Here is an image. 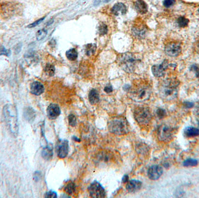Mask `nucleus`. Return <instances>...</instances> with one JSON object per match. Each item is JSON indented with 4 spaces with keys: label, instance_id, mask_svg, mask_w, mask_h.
<instances>
[{
    "label": "nucleus",
    "instance_id": "f257e3e1",
    "mask_svg": "<svg viewBox=\"0 0 199 198\" xmlns=\"http://www.w3.org/2000/svg\"><path fill=\"white\" fill-rule=\"evenodd\" d=\"M151 87L145 79H136L128 89L129 97L136 102H142L149 99Z\"/></svg>",
    "mask_w": 199,
    "mask_h": 198
},
{
    "label": "nucleus",
    "instance_id": "f03ea898",
    "mask_svg": "<svg viewBox=\"0 0 199 198\" xmlns=\"http://www.w3.org/2000/svg\"><path fill=\"white\" fill-rule=\"evenodd\" d=\"M179 82L175 79H166L159 85V94L161 99L171 101L177 98Z\"/></svg>",
    "mask_w": 199,
    "mask_h": 198
},
{
    "label": "nucleus",
    "instance_id": "7ed1b4c3",
    "mask_svg": "<svg viewBox=\"0 0 199 198\" xmlns=\"http://www.w3.org/2000/svg\"><path fill=\"white\" fill-rule=\"evenodd\" d=\"M3 114L10 133L13 136L17 137L19 132V126L16 107L12 104H7L4 106Z\"/></svg>",
    "mask_w": 199,
    "mask_h": 198
},
{
    "label": "nucleus",
    "instance_id": "20e7f679",
    "mask_svg": "<svg viewBox=\"0 0 199 198\" xmlns=\"http://www.w3.org/2000/svg\"><path fill=\"white\" fill-rule=\"evenodd\" d=\"M108 129L112 134L123 135L129 132L130 127L128 121L125 117L116 116L108 121Z\"/></svg>",
    "mask_w": 199,
    "mask_h": 198
},
{
    "label": "nucleus",
    "instance_id": "39448f33",
    "mask_svg": "<svg viewBox=\"0 0 199 198\" xmlns=\"http://www.w3.org/2000/svg\"><path fill=\"white\" fill-rule=\"evenodd\" d=\"M118 64L121 68L127 73H133L135 71L139 59L130 52L121 54L117 58Z\"/></svg>",
    "mask_w": 199,
    "mask_h": 198
},
{
    "label": "nucleus",
    "instance_id": "423d86ee",
    "mask_svg": "<svg viewBox=\"0 0 199 198\" xmlns=\"http://www.w3.org/2000/svg\"><path fill=\"white\" fill-rule=\"evenodd\" d=\"M135 120L141 126H146L152 119V114L149 108L144 106H138L133 112Z\"/></svg>",
    "mask_w": 199,
    "mask_h": 198
},
{
    "label": "nucleus",
    "instance_id": "0eeeda50",
    "mask_svg": "<svg viewBox=\"0 0 199 198\" xmlns=\"http://www.w3.org/2000/svg\"><path fill=\"white\" fill-rule=\"evenodd\" d=\"M175 132V129L170 126L163 124L158 129V138L161 141H170L172 139Z\"/></svg>",
    "mask_w": 199,
    "mask_h": 198
},
{
    "label": "nucleus",
    "instance_id": "6e6552de",
    "mask_svg": "<svg viewBox=\"0 0 199 198\" xmlns=\"http://www.w3.org/2000/svg\"><path fill=\"white\" fill-rule=\"evenodd\" d=\"M165 52L169 57H178L182 52L181 44L176 41L169 42L165 45Z\"/></svg>",
    "mask_w": 199,
    "mask_h": 198
},
{
    "label": "nucleus",
    "instance_id": "1a4fd4ad",
    "mask_svg": "<svg viewBox=\"0 0 199 198\" xmlns=\"http://www.w3.org/2000/svg\"><path fill=\"white\" fill-rule=\"evenodd\" d=\"M90 196L92 198H101L106 197V191L99 183L93 182L88 188Z\"/></svg>",
    "mask_w": 199,
    "mask_h": 198
},
{
    "label": "nucleus",
    "instance_id": "9d476101",
    "mask_svg": "<svg viewBox=\"0 0 199 198\" xmlns=\"http://www.w3.org/2000/svg\"><path fill=\"white\" fill-rule=\"evenodd\" d=\"M168 67V64L167 61H164L163 62L160 64L154 65L151 71L153 75L156 78H162L165 74L166 70Z\"/></svg>",
    "mask_w": 199,
    "mask_h": 198
},
{
    "label": "nucleus",
    "instance_id": "9b49d317",
    "mask_svg": "<svg viewBox=\"0 0 199 198\" xmlns=\"http://www.w3.org/2000/svg\"><path fill=\"white\" fill-rule=\"evenodd\" d=\"M163 173V167L159 165H153L148 170V177L151 180H157Z\"/></svg>",
    "mask_w": 199,
    "mask_h": 198
},
{
    "label": "nucleus",
    "instance_id": "f8f14e48",
    "mask_svg": "<svg viewBox=\"0 0 199 198\" xmlns=\"http://www.w3.org/2000/svg\"><path fill=\"white\" fill-rule=\"evenodd\" d=\"M69 150V145L67 140H63L59 142L57 144V156L60 159L65 158Z\"/></svg>",
    "mask_w": 199,
    "mask_h": 198
},
{
    "label": "nucleus",
    "instance_id": "ddd939ff",
    "mask_svg": "<svg viewBox=\"0 0 199 198\" xmlns=\"http://www.w3.org/2000/svg\"><path fill=\"white\" fill-rule=\"evenodd\" d=\"M48 117L51 120L56 119L61 114V109L57 104H51L48 106L47 109Z\"/></svg>",
    "mask_w": 199,
    "mask_h": 198
},
{
    "label": "nucleus",
    "instance_id": "4468645a",
    "mask_svg": "<svg viewBox=\"0 0 199 198\" xmlns=\"http://www.w3.org/2000/svg\"><path fill=\"white\" fill-rule=\"evenodd\" d=\"M142 186V183L139 180H132L128 181L126 184V190L129 192L134 193L137 191H139Z\"/></svg>",
    "mask_w": 199,
    "mask_h": 198
},
{
    "label": "nucleus",
    "instance_id": "2eb2a0df",
    "mask_svg": "<svg viewBox=\"0 0 199 198\" xmlns=\"http://www.w3.org/2000/svg\"><path fill=\"white\" fill-rule=\"evenodd\" d=\"M30 91L35 95H40L44 91V87L40 82L34 81L30 85Z\"/></svg>",
    "mask_w": 199,
    "mask_h": 198
},
{
    "label": "nucleus",
    "instance_id": "dca6fc26",
    "mask_svg": "<svg viewBox=\"0 0 199 198\" xmlns=\"http://www.w3.org/2000/svg\"><path fill=\"white\" fill-rule=\"evenodd\" d=\"M111 12L116 16L123 15L127 12V8L123 3H116L112 8Z\"/></svg>",
    "mask_w": 199,
    "mask_h": 198
},
{
    "label": "nucleus",
    "instance_id": "f3484780",
    "mask_svg": "<svg viewBox=\"0 0 199 198\" xmlns=\"http://www.w3.org/2000/svg\"><path fill=\"white\" fill-rule=\"evenodd\" d=\"M134 6L136 11L140 14H144L147 12V5L143 0H137L134 4Z\"/></svg>",
    "mask_w": 199,
    "mask_h": 198
},
{
    "label": "nucleus",
    "instance_id": "a211bd4d",
    "mask_svg": "<svg viewBox=\"0 0 199 198\" xmlns=\"http://www.w3.org/2000/svg\"><path fill=\"white\" fill-rule=\"evenodd\" d=\"M23 116L29 122H33L36 117V113L31 107H26L23 110Z\"/></svg>",
    "mask_w": 199,
    "mask_h": 198
},
{
    "label": "nucleus",
    "instance_id": "6ab92c4d",
    "mask_svg": "<svg viewBox=\"0 0 199 198\" xmlns=\"http://www.w3.org/2000/svg\"><path fill=\"white\" fill-rule=\"evenodd\" d=\"M89 99L92 105L97 104L99 102V94L96 90L92 89L90 90L89 94Z\"/></svg>",
    "mask_w": 199,
    "mask_h": 198
},
{
    "label": "nucleus",
    "instance_id": "aec40b11",
    "mask_svg": "<svg viewBox=\"0 0 199 198\" xmlns=\"http://www.w3.org/2000/svg\"><path fill=\"white\" fill-rule=\"evenodd\" d=\"M42 156L43 159L46 160H51L53 156L52 148L50 147L49 146H47L46 148H43L42 152Z\"/></svg>",
    "mask_w": 199,
    "mask_h": 198
},
{
    "label": "nucleus",
    "instance_id": "412c9836",
    "mask_svg": "<svg viewBox=\"0 0 199 198\" xmlns=\"http://www.w3.org/2000/svg\"><path fill=\"white\" fill-rule=\"evenodd\" d=\"M185 134L187 137H194L199 135V129L197 128L189 127L184 131Z\"/></svg>",
    "mask_w": 199,
    "mask_h": 198
},
{
    "label": "nucleus",
    "instance_id": "4be33fe9",
    "mask_svg": "<svg viewBox=\"0 0 199 198\" xmlns=\"http://www.w3.org/2000/svg\"><path fill=\"white\" fill-rule=\"evenodd\" d=\"M96 45L95 44H88L86 45L85 52L86 54L89 56H92L93 55L96 51Z\"/></svg>",
    "mask_w": 199,
    "mask_h": 198
},
{
    "label": "nucleus",
    "instance_id": "5701e85b",
    "mask_svg": "<svg viewBox=\"0 0 199 198\" xmlns=\"http://www.w3.org/2000/svg\"><path fill=\"white\" fill-rule=\"evenodd\" d=\"M66 56L70 61H75L78 58V52L75 48H72L66 52Z\"/></svg>",
    "mask_w": 199,
    "mask_h": 198
},
{
    "label": "nucleus",
    "instance_id": "b1692460",
    "mask_svg": "<svg viewBox=\"0 0 199 198\" xmlns=\"http://www.w3.org/2000/svg\"><path fill=\"white\" fill-rule=\"evenodd\" d=\"M64 191L69 195L73 194L76 191V185L73 182L69 183L65 187Z\"/></svg>",
    "mask_w": 199,
    "mask_h": 198
},
{
    "label": "nucleus",
    "instance_id": "393cba45",
    "mask_svg": "<svg viewBox=\"0 0 199 198\" xmlns=\"http://www.w3.org/2000/svg\"><path fill=\"white\" fill-rule=\"evenodd\" d=\"M55 67L51 64H47L44 68L46 73L49 76H53L55 74Z\"/></svg>",
    "mask_w": 199,
    "mask_h": 198
},
{
    "label": "nucleus",
    "instance_id": "a878e982",
    "mask_svg": "<svg viewBox=\"0 0 199 198\" xmlns=\"http://www.w3.org/2000/svg\"><path fill=\"white\" fill-rule=\"evenodd\" d=\"M198 164V162L196 159H188L185 160L183 164L184 167H193V166H196Z\"/></svg>",
    "mask_w": 199,
    "mask_h": 198
},
{
    "label": "nucleus",
    "instance_id": "bb28decb",
    "mask_svg": "<svg viewBox=\"0 0 199 198\" xmlns=\"http://www.w3.org/2000/svg\"><path fill=\"white\" fill-rule=\"evenodd\" d=\"M47 31L46 30L41 29L36 33V39L38 41H40V40H43L46 37V36L47 35Z\"/></svg>",
    "mask_w": 199,
    "mask_h": 198
},
{
    "label": "nucleus",
    "instance_id": "cd10ccee",
    "mask_svg": "<svg viewBox=\"0 0 199 198\" xmlns=\"http://www.w3.org/2000/svg\"><path fill=\"white\" fill-rule=\"evenodd\" d=\"M189 22V20L187 18H186L184 16H180V17H179L178 18V25L180 28H185V27H186L188 25Z\"/></svg>",
    "mask_w": 199,
    "mask_h": 198
},
{
    "label": "nucleus",
    "instance_id": "c85d7f7f",
    "mask_svg": "<svg viewBox=\"0 0 199 198\" xmlns=\"http://www.w3.org/2000/svg\"><path fill=\"white\" fill-rule=\"evenodd\" d=\"M108 32V28L107 26L102 23L100 25L99 28V33L100 35H106Z\"/></svg>",
    "mask_w": 199,
    "mask_h": 198
},
{
    "label": "nucleus",
    "instance_id": "c756f323",
    "mask_svg": "<svg viewBox=\"0 0 199 198\" xmlns=\"http://www.w3.org/2000/svg\"><path fill=\"white\" fill-rule=\"evenodd\" d=\"M68 119L69 124L72 127H75L76 125L77 120L76 116L74 114H70L68 117Z\"/></svg>",
    "mask_w": 199,
    "mask_h": 198
},
{
    "label": "nucleus",
    "instance_id": "7c9ffc66",
    "mask_svg": "<svg viewBox=\"0 0 199 198\" xmlns=\"http://www.w3.org/2000/svg\"><path fill=\"white\" fill-rule=\"evenodd\" d=\"M157 115L158 116V117L160 119H163L164 117H165V116H166L167 113H166V111L162 109V108H158L156 111Z\"/></svg>",
    "mask_w": 199,
    "mask_h": 198
},
{
    "label": "nucleus",
    "instance_id": "2f4dec72",
    "mask_svg": "<svg viewBox=\"0 0 199 198\" xmlns=\"http://www.w3.org/2000/svg\"><path fill=\"white\" fill-rule=\"evenodd\" d=\"M11 54L9 50H6L5 48L3 46L0 47V56L1 55H6L9 56Z\"/></svg>",
    "mask_w": 199,
    "mask_h": 198
},
{
    "label": "nucleus",
    "instance_id": "473e14b6",
    "mask_svg": "<svg viewBox=\"0 0 199 198\" xmlns=\"http://www.w3.org/2000/svg\"><path fill=\"white\" fill-rule=\"evenodd\" d=\"M191 70L195 73L196 76L197 78H199V64H193L191 67Z\"/></svg>",
    "mask_w": 199,
    "mask_h": 198
},
{
    "label": "nucleus",
    "instance_id": "72a5a7b5",
    "mask_svg": "<svg viewBox=\"0 0 199 198\" xmlns=\"http://www.w3.org/2000/svg\"><path fill=\"white\" fill-rule=\"evenodd\" d=\"M57 197V194L54 191H50L45 194V198H56Z\"/></svg>",
    "mask_w": 199,
    "mask_h": 198
},
{
    "label": "nucleus",
    "instance_id": "f704fd0d",
    "mask_svg": "<svg viewBox=\"0 0 199 198\" xmlns=\"http://www.w3.org/2000/svg\"><path fill=\"white\" fill-rule=\"evenodd\" d=\"M175 3V0H164V5L165 7H170L174 5Z\"/></svg>",
    "mask_w": 199,
    "mask_h": 198
},
{
    "label": "nucleus",
    "instance_id": "c9c22d12",
    "mask_svg": "<svg viewBox=\"0 0 199 198\" xmlns=\"http://www.w3.org/2000/svg\"><path fill=\"white\" fill-rule=\"evenodd\" d=\"M44 19V18H41V19H39V20H37V21H35V22H33V23L29 25L28 26V28H34V27H35L36 26H37L38 25H39L42 21H43Z\"/></svg>",
    "mask_w": 199,
    "mask_h": 198
},
{
    "label": "nucleus",
    "instance_id": "e433bc0d",
    "mask_svg": "<svg viewBox=\"0 0 199 198\" xmlns=\"http://www.w3.org/2000/svg\"><path fill=\"white\" fill-rule=\"evenodd\" d=\"M104 90L105 92H107V93H111V92H113V88L112 85L108 84L105 87Z\"/></svg>",
    "mask_w": 199,
    "mask_h": 198
},
{
    "label": "nucleus",
    "instance_id": "4c0bfd02",
    "mask_svg": "<svg viewBox=\"0 0 199 198\" xmlns=\"http://www.w3.org/2000/svg\"><path fill=\"white\" fill-rule=\"evenodd\" d=\"M195 51L199 55V39L195 43Z\"/></svg>",
    "mask_w": 199,
    "mask_h": 198
},
{
    "label": "nucleus",
    "instance_id": "58836bf2",
    "mask_svg": "<svg viewBox=\"0 0 199 198\" xmlns=\"http://www.w3.org/2000/svg\"><path fill=\"white\" fill-rule=\"evenodd\" d=\"M185 106L187 108H192L194 106V104L192 102H185Z\"/></svg>",
    "mask_w": 199,
    "mask_h": 198
},
{
    "label": "nucleus",
    "instance_id": "ea45409f",
    "mask_svg": "<svg viewBox=\"0 0 199 198\" xmlns=\"http://www.w3.org/2000/svg\"><path fill=\"white\" fill-rule=\"evenodd\" d=\"M128 181H129V177H128V175L124 176L122 178V181L124 183H128Z\"/></svg>",
    "mask_w": 199,
    "mask_h": 198
},
{
    "label": "nucleus",
    "instance_id": "a19ab883",
    "mask_svg": "<svg viewBox=\"0 0 199 198\" xmlns=\"http://www.w3.org/2000/svg\"><path fill=\"white\" fill-rule=\"evenodd\" d=\"M100 0H96V1H95V2H94V5H98L100 3Z\"/></svg>",
    "mask_w": 199,
    "mask_h": 198
},
{
    "label": "nucleus",
    "instance_id": "79ce46f5",
    "mask_svg": "<svg viewBox=\"0 0 199 198\" xmlns=\"http://www.w3.org/2000/svg\"></svg>",
    "mask_w": 199,
    "mask_h": 198
},
{
    "label": "nucleus",
    "instance_id": "37998d69",
    "mask_svg": "<svg viewBox=\"0 0 199 198\" xmlns=\"http://www.w3.org/2000/svg\"></svg>",
    "mask_w": 199,
    "mask_h": 198
}]
</instances>
